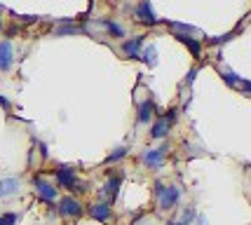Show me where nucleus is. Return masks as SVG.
<instances>
[{
	"label": "nucleus",
	"instance_id": "nucleus-1",
	"mask_svg": "<svg viewBox=\"0 0 251 225\" xmlns=\"http://www.w3.org/2000/svg\"><path fill=\"white\" fill-rule=\"evenodd\" d=\"M56 185L66 188V190H73V193H85L87 190V183H80L75 176L73 167H56Z\"/></svg>",
	"mask_w": 251,
	"mask_h": 225
},
{
	"label": "nucleus",
	"instance_id": "nucleus-2",
	"mask_svg": "<svg viewBox=\"0 0 251 225\" xmlns=\"http://www.w3.org/2000/svg\"><path fill=\"white\" fill-rule=\"evenodd\" d=\"M178 120V110L172 108V110H167L164 115H157V120L153 122V127H151V139L157 141V139H164L172 127H174V122Z\"/></svg>",
	"mask_w": 251,
	"mask_h": 225
},
{
	"label": "nucleus",
	"instance_id": "nucleus-3",
	"mask_svg": "<svg viewBox=\"0 0 251 225\" xmlns=\"http://www.w3.org/2000/svg\"><path fill=\"white\" fill-rule=\"evenodd\" d=\"M160 211H172L176 204L181 202V188L178 185H162V190L155 195Z\"/></svg>",
	"mask_w": 251,
	"mask_h": 225
},
{
	"label": "nucleus",
	"instance_id": "nucleus-4",
	"mask_svg": "<svg viewBox=\"0 0 251 225\" xmlns=\"http://www.w3.org/2000/svg\"><path fill=\"white\" fill-rule=\"evenodd\" d=\"M33 188H35L38 197H40L43 202H47V204H54L56 197H59L56 185H52V183L47 181V178H43V176H35V178H33Z\"/></svg>",
	"mask_w": 251,
	"mask_h": 225
},
{
	"label": "nucleus",
	"instance_id": "nucleus-5",
	"mask_svg": "<svg viewBox=\"0 0 251 225\" xmlns=\"http://www.w3.org/2000/svg\"><path fill=\"white\" fill-rule=\"evenodd\" d=\"M56 206H59V214L64 218H80L82 216V202L77 197H73V195H64Z\"/></svg>",
	"mask_w": 251,
	"mask_h": 225
},
{
	"label": "nucleus",
	"instance_id": "nucleus-6",
	"mask_svg": "<svg viewBox=\"0 0 251 225\" xmlns=\"http://www.w3.org/2000/svg\"><path fill=\"white\" fill-rule=\"evenodd\" d=\"M122 172H110L108 174V178H106V183L101 185V195L108 200V204L110 202H115V197L120 195V185H122Z\"/></svg>",
	"mask_w": 251,
	"mask_h": 225
},
{
	"label": "nucleus",
	"instance_id": "nucleus-7",
	"mask_svg": "<svg viewBox=\"0 0 251 225\" xmlns=\"http://www.w3.org/2000/svg\"><path fill=\"white\" fill-rule=\"evenodd\" d=\"M167 146H157V148H148L143 152V164L148 169H162L164 160H167Z\"/></svg>",
	"mask_w": 251,
	"mask_h": 225
},
{
	"label": "nucleus",
	"instance_id": "nucleus-8",
	"mask_svg": "<svg viewBox=\"0 0 251 225\" xmlns=\"http://www.w3.org/2000/svg\"><path fill=\"white\" fill-rule=\"evenodd\" d=\"M134 17H136V22L143 24V26H155V24L162 22V19L155 17L153 7H151V0H141V2L134 7Z\"/></svg>",
	"mask_w": 251,
	"mask_h": 225
},
{
	"label": "nucleus",
	"instance_id": "nucleus-9",
	"mask_svg": "<svg viewBox=\"0 0 251 225\" xmlns=\"http://www.w3.org/2000/svg\"><path fill=\"white\" fill-rule=\"evenodd\" d=\"M89 216L97 221V223H108L110 218H113V209H110L108 202H94L87 206Z\"/></svg>",
	"mask_w": 251,
	"mask_h": 225
},
{
	"label": "nucleus",
	"instance_id": "nucleus-10",
	"mask_svg": "<svg viewBox=\"0 0 251 225\" xmlns=\"http://www.w3.org/2000/svg\"><path fill=\"white\" fill-rule=\"evenodd\" d=\"M221 77H223V82L230 87H235V89H240L244 97H249V92H251V85H249V80H244V77H240L237 73H232V71H221Z\"/></svg>",
	"mask_w": 251,
	"mask_h": 225
},
{
	"label": "nucleus",
	"instance_id": "nucleus-11",
	"mask_svg": "<svg viewBox=\"0 0 251 225\" xmlns=\"http://www.w3.org/2000/svg\"><path fill=\"white\" fill-rule=\"evenodd\" d=\"M14 66V47L10 40H0V73H7Z\"/></svg>",
	"mask_w": 251,
	"mask_h": 225
},
{
	"label": "nucleus",
	"instance_id": "nucleus-12",
	"mask_svg": "<svg viewBox=\"0 0 251 225\" xmlns=\"http://www.w3.org/2000/svg\"><path fill=\"white\" fill-rule=\"evenodd\" d=\"M19 190H22L19 178H14V176L0 178V200H10V197H14V195H19Z\"/></svg>",
	"mask_w": 251,
	"mask_h": 225
},
{
	"label": "nucleus",
	"instance_id": "nucleus-13",
	"mask_svg": "<svg viewBox=\"0 0 251 225\" xmlns=\"http://www.w3.org/2000/svg\"><path fill=\"white\" fill-rule=\"evenodd\" d=\"M153 115H157V108H155L153 99L141 101V103H139V115H136V122H139V125H148V122L153 120Z\"/></svg>",
	"mask_w": 251,
	"mask_h": 225
},
{
	"label": "nucleus",
	"instance_id": "nucleus-14",
	"mask_svg": "<svg viewBox=\"0 0 251 225\" xmlns=\"http://www.w3.org/2000/svg\"><path fill=\"white\" fill-rule=\"evenodd\" d=\"M141 50H143V35H136V38H131V40H125V43H122V52L127 54L129 59H139Z\"/></svg>",
	"mask_w": 251,
	"mask_h": 225
},
{
	"label": "nucleus",
	"instance_id": "nucleus-15",
	"mask_svg": "<svg viewBox=\"0 0 251 225\" xmlns=\"http://www.w3.org/2000/svg\"><path fill=\"white\" fill-rule=\"evenodd\" d=\"M176 40L186 45V50L193 54L195 59L197 56H202V43H200L197 38H190V35H186V33H176Z\"/></svg>",
	"mask_w": 251,
	"mask_h": 225
},
{
	"label": "nucleus",
	"instance_id": "nucleus-16",
	"mask_svg": "<svg viewBox=\"0 0 251 225\" xmlns=\"http://www.w3.org/2000/svg\"><path fill=\"white\" fill-rule=\"evenodd\" d=\"M139 59H141L146 66H155V64H157V50H155L153 45H148L146 50H141Z\"/></svg>",
	"mask_w": 251,
	"mask_h": 225
},
{
	"label": "nucleus",
	"instance_id": "nucleus-17",
	"mask_svg": "<svg viewBox=\"0 0 251 225\" xmlns=\"http://www.w3.org/2000/svg\"><path fill=\"white\" fill-rule=\"evenodd\" d=\"M101 26L106 28V31L113 35V38H125V28H122L120 24H115V22H110V19H101Z\"/></svg>",
	"mask_w": 251,
	"mask_h": 225
},
{
	"label": "nucleus",
	"instance_id": "nucleus-18",
	"mask_svg": "<svg viewBox=\"0 0 251 225\" xmlns=\"http://www.w3.org/2000/svg\"><path fill=\"white\" fill-rule=\"evenodd\" d=\"M127 146H120V148H115L113 152H110L108 157H106V164H113V162H118V160H122V157H127Z\"/></svg>",
	"mask_w": 251,
	"mask_h": 225
},
{
	"label": "nucleus",
	"instance_id": "nucleus-19",
	"mask_svg": "<svg viewBox=\"0 0 251 225\" xmlns=\"http://www.w3.org/2000/svg\"><path fill=\"white\" fill-rule=\"evenodd\" d=\"M169 26L174 28L176 33H186V35H193V33H200L195 26H188V24H178V22H169Z\"/></svg>",
	"mask_w": 251,
	"mask_h": 225
},
{
	"label": "nucleus",
	"instance_id": "nucleus-20",
	"mask_svg": "<svg viewBox=\"0 0 251 225\" xmlns=\"http://www.w3.org/2000/svg\"><path fill=\"white\" fill-rule=\"evenodd\" d=\"M19 221V216L17 214H2L0 216V225H14Z\"/></svg>",
	"mask_w": 251,
	"mask_h": 225
},
{
	"label": "nucleus",
	"instance_id": "nucleus-21",
	"mask_svg": "<svg viewBox=\"0 0 251 225\" xmlns=\"http://www.w3.org/2000/svg\"><path fill=\"white\" fill-rule=\"evenodd\" d=\"M73 33H80V28H75V26H61V28H56V35H73Z\"/></svg>",
	"mask_w": 251,
	"mask_h": 225
},
{
	"label": "nucleus",
	"instance_id": "nucleus-22",
	"mask_svg": "<svg viewBox=\"0 0 251 225\" xmlns=\"http://www.w3.org/2000/svg\"><path fill=\"white\" fill-rule=\"evenodd\" d=\"M193 218H195V209H186L183 211V223H190Z\"/></svg>",
	"mask_w": 251,
	"mask_h": 225
},
{
	"label": "nucleus",
	"instance_id": "nucleus-23",
	"mask_svg": "<svg viewBox=\"0 0 251 225\" xmlns=\"http://www.w3.org/2000/svg\"><path fill=\"white\" fill-rule=\"evenodd\" d=\"M0 106H2V110H5V113H10V110H12V103L2 97V94H0Z\"/></svg>",
	"mask_w": 251,
	"mask_h": 225
},
{
	"label": "nucleus",
	"instance_id": "nucleus-24",
	"mask_svg": "<svg viewBox=\"0 0 251 225\" xmlns=\"http://www.w3.org/2000/svg\"><path fill=\"white\" fill-rule=\"evenodd\" d=\"M40 155H43L45 160L50 157V152H47V146H45V143H40Z\"/></svg>",
	"mask_w": 251,
	"mask_h": 225
},
{
	"label": "nucleus",
	"instance_id": "nucleus-25",
	"mask_svg": "<svg viewBox=\"0 0 251 225\" xmlns=\"http://www.w3.org/2000/svg\"><path fill=\"white\" fill-rule=\"evenodd\" d=\"M195 75H197V71H190V73H188V82H193V80H195Z\"/></svg>",
	"mask_w": 251,
	"mask_h": 225
},
{
	"label": "nucleus",
	"instance_id": "nucleus-26",
	"mask_svg": "<svg viewBox=\"0 0 251 225\" xmlns=\"http://www.w3.org/2000/svg\"><path fill=\"white\" fill-rule=\"evenodd\" d=\"M167 225H190V223H183V221H169Z\"/></svg>",
	"mask_w": 251,
	"mask_h": 225
},
{
	"label": "nucleus",
	"instance_id": "nucleus-27",
	"mask_svg": "<svg viewBox=\"0 0 251 225\" xmlns=\"http://www.w3.org/2000/svg\"><path fill=\"white\" fill-rule=\"evenodd\" d=\"M0 28H2V19H0Z\"/></svg>",
	"mask_w": 251,
	"mask_h": 225
},
{
	"label": "nucleus",
	"instance_id": "nucleus-28",
	"mask_svg": "<svg viewBox=\"0 0 251 225\" xmlns=\"http://www.w3.org/2000/svg\"><path fill=\"white\" fill-rule=\"evenodd\" d=\"M75 225H82V223H75Z\"/></svg>",
	"mask_w": 251,
	"mask_h": 225
}]
</instances>
